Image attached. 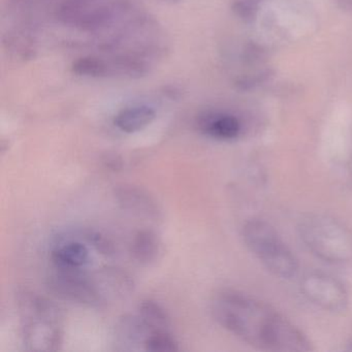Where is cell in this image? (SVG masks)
Returning <instances> with one entry per match:
<instances>
[{
    "label": "cell",
    "instance_id": "cell-1",
    "mask_svg": "<svg viewBox=\"0 0 352 352\" xmlns=\"http://www.w3.org/2000/svg\"><path fill=\"white\" fill-rule=\"evenodd\" d=\"M212 314L226 331L255 349L308 352L307 336L275 309L248 294L224 290L212 300Z\"/></svg>",
    "mask_w": 352,
    "mask_h": 352
},
{
    "label": "cell",
    "instance_id": "cell-2",
    "mask_svg": "<svg viewBox=\"0 0 352 352\" xmlns=\"http://www.w3.org/2000/svg\"><path fill=\"white\" fill-rule=\"evenodd\" d=\"M22 343L28 351L53 352L63 343V316L60 309L45 296L30 290L17 294Z\"/></svg>",
    "mask_w": 352,
    "mask_h": 352
},
{
    "label": "cell",
    "instance_id": "cell-3",
    "mask_svg": "<svg viewBox=\"0 0 352 352\" xmlns=\"http://www.w3.org/2000/svg\"><path fill=\"white\" fill-rule=\"evenodd\" d=\"M298 232L305 246L321 261L335 265L352 261V230L339 220L311 214L300 220Z\"/></svg>",
    "mask_w": 352,
    "mask_h": 352
},
{
    "label": "cell",
    "instance_id": "cell-4",
    "mask_svg": "<svg viewBox=\"0 0 352 352\" xmlns=\"http://www.w3.org/2000/svg\"><path fill=\"white\" fill-rule=\"evenodd\" d=\"M242 236L247 248L270 273L281 279H292L298 274L296 255L269 222L248 220L243 226Z\"/></svg>",
    "mask_w": 352,
    "mask_h": 352
},
{
    "label": "cell",
    "instance_id": "cell-5",
    "mask_svg": "<svg viewBox=\"0 0 352 352\" xmlns=\"http://www.w3.org/2000/svg\"><path fill=\"white\" fill-rule=\"evenodd\" d=\"M53 270L47 282L53 296L84 306H98L104 302L96 276L88 274L87 270Z\"/></svg>",
    "mask_w": 352,
    "mask_h": 352
},
{
    "label": "cell",
    "instance_id": "cell-6",
    "mask_svg": "<svg viewBox=\"0 0 352 352\" xmlns=\"http://www.w3.org/2000/svg\"><path fill=\"white\" fill-rule=\"evenodd\" d=\"M300 290L307 300L329 312H344L349 304L345 286L327 274L311 273L305 276L300 281Z\"/></svg>",
    "mask_w": 352,
    "mask_h": 352
},
{
    "label": "cell",
    "instance_id": "cell-7",
    "mask_svg": "<svg viewBox=\"0 0 352 352\" xmlns=\"http://www.w3.org/2000/svg\"><path fill=\"white\" fill-rule=\"evenodd\" d=\"M57 18L67 25L96 32L113 21L114 8L104 3L98 5L94 0H67L59 8Z\"/></svg>",
    "mask_w": 352,
    "mask_h": 352
},
{
    "label": "cell",
    "instance_id": "cell-8",
    "mask_svg": "<svg viewBox=\"0 0 352 352\" xmlns=\"http://www.w3.org/2000/svg\"><path fill=\"white\" fill-rule=\"evenodd\" d=\"M91 246L84 238L82 230L65 232L55 236L50 251L53 269L87 270L91 263Z\"/></svg>",
    "mask_w": 352,
    "mask_h": 352
},
{
    "label": "cell",
    "instance_id": "cell-9",
    "mask_svg": "<svg viewBox=\"0 0 352 352\" xmlns=\"http://www.w3.org/2000/svg\"><path fill=\"white\" fill-rule=\"evenodd\" d=\"M115 197L125 211L140 217L156 219L160 216V209L155 199L143 188L135 185H122L115 190Z\"/></svg>",
    "mask_w": 352,
    "mask_h": 352
},
{
    "label": "cell",
    "instance_id": "cell-10",
    "mask_svg": "<svg viewBox=\"0 0 352 352\" xmlns=\"http://www.w3.org/2000/svg\"><path fill=\"white\" fill-rule=\"evenodd\" d=\"M197 124L201 133L219 141L236 139L242 129L236 117L224 113H204L197 119Z\"/></svg>",
    "mask_w": 352,
    "mask_h": 352
},
{
    "label": "cell",
    "instance_id": "cell-11",
    "mask_svg": "<svg viewBox=\"0 0 352 352\" xmlns=\"http://www.w3.org/2000/svg\"><path fill=\"white\" fill-rule=\"evenodd\" d=\"M151 331L143 322L139 315H126L119 320L116 327L117 345L119 350L137 351L144 350V343Z\"/></svg>",
    "mask_w": 352,
    "mask_h": 352
},
{
    "label": "cell",
    "instance_id": "cell-12",
    "mask_svg": "<svg viewBox=\"0 0 352 352\" xmlns=\"http://www.w3.org/2000/svg\"><path fill=\"white\" fill-rule=\"evenodd\" d=\"M162 250L160 238L151 230H142L135 232L131 243V256L140 265H149L157 261Z\"/></svg>",
    "mask_w": 352,
    "mask_h": 352
},
{
    "label": "cell",
    "instance_id": "cell-13",
    "mask_svg": "<svg viewBox=\"0 0 352 352\" xmlns=\"http://www.w3.org/2000/svg\"><path fill=\"white\" fill-rule=\"evenodd\" d=\"M156 118L153 109L148 106H133L123 109L115 116L114 124L125 133L143 131Z\"/></svg>",
    "mask_w": 352,
    "mask_h": 352
},
{
    "label": "cell",
    "instance_id": "cell-14",
    "mask_svg": "<svg viewBox=\"0 0 352 352\" xmlns=\"http://www.w3.org/2000/svg\"><path fill=\"white\" fill-rule=\"evenodd\" d=\"M138 315L148 329L153 331H173L172 320L164 307L152 300H145L139 305Z\"/></svg>",
    "mask_w": 352,
    "mask_h": 352
},
{
    "label": "cell",
    "instance_id": "cell-15",
    "mask_svg": "<svg viewBox=\"0 0 352 352\" xmlns=\"http://www.w3.org/2000/svg\"><path fill=\"white\" fill-rule=\"evenodd\" d=\"M73 72L81 77L102 78L112 74L108 63L98 57L86 56L74 63Z\"/></svg>",
    "mask_w": 352,
    "mask_h": 352
},
{
    "label": "cell",
    "instance_id": "cell-16",
    "mask_svg": "<svg viewBox=\"0 0 352 352\" xmlns=\"http://www.w3.org/2000/svg\"><path fill=\"white\" fill-rule=\"evenodd\" d=\"M178 350H180V346L173 331H153L144 343V351L174 352Z\"/></svg>",
    "mask_w": 352,
    "mask_h": 352
},
{
    "label": "cell",
    "instance_id": "cell-17",
    "mask_svg": "<svg viewBox=\"0 0 352 352\" xmlns=\"http://www.w3.org/2000/svg\"><path fill=\"white\" fill-rule=\"evenodd\" d=\"M261 0H236L232 5L234 13L245 21H252L257 14Z\"/></svg>",
    "mask_w": 352,
    "mask_h": 352
},
{
    "label": "cell",
    "instance_id": "cell-18",
    "mask_svg": "<svg viewBox=\"0 0 352 352\" xmlns=\"http://www.w3.org/2000/svg\"><path fill=\"white\" fill-rule=\"evenodd\" d=\"M269 77L270 72H265V73L259 74V75L255 76V77L241 80L238 85L241 86L243 89H248V88H252L255 85L263 83L265 80L269 79Z\"/></svg>",
    "mask_w": 352,
    "mask_h": 352
},
{
    "label": "cell",
    "instance_id": "cell-19",
    "mask_svg": "<svg viewBox=\"0 0 352 352\" xmlns=\"http://www.w3.org/2000/svg\"><path fill=\"white\" fill-rule=\"evenodd\" d=\"M337 3L342 9L352 11V0H337Z\"/></svg>",
    "mask_w": 352,
    "mask_h": 352
},
{
    "label": "cell",
    "instance_id": "cell-20",
    "mask_svg": "<svg viewBox=\"0 0 352 352\" xmlns=\"http://www.w3.org/2000/svg\"><path fill=\"white\" fill-rule=\"evenodd\" d=\"M348 350H349V351H352V341L350 342L349 344H348V348H347Z\"/></svg>",
    "mask_w": 352,
    "mask_h": 352
}]
</instances>
